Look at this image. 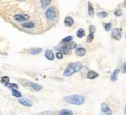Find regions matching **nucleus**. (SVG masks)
I'll use <instances>...</instances> for the list:
<instances>
[{"mask_svg": "<svg viewBox=\"0 0 126 115\" xmlns=\"http://www.w3.org/2000/svg\"><path fill=\"white\" fill-rule=\"evenodd\" d=\"M120 72V69H116V70L113 72V73H112L111 76V80L112 81H115L117 80L118 74H119Z\"/></svg>", "mask_w": 126, "mask_h": 115, "instance_id": "16", "label": "nucleus"}, {"mask_svg": "<svg viewBox=\"0 0 126 115\" xmlns=\"http://www.w3.org/2000/svg\"><path fill=\"white\" fill-rule=\"evenodd\" d=\"M98 76H99V74L97 72L93 71V70H89L87 73V78L89 79H94Z\"/></svg>", "mask_w": 126, "mask_h": 115, "instance_id": "14", "label": "nucleus"}, {"mask_svg": "<svg viewBox=\"0 0 126 115\" xmlns=\"http://www.w3.org/2000/svg\"><path fill=\"white\" fill-rule=\"evenodd\" d=\"M13 18L16 21L23 22V21H28L30 19V16L27 14H16L13 15Z\"/></svg>", "mask_w": 126, "mask_h": 115, "instance_id": "7", "label": "nucleus"}, {"mask_svg": "<svg viewBox=\"0 0 126 115\" xmlns=\"http://www.w3.org/2000/svg\"><path fill=\"white\" fill-rule=\"evenodd\" d=\"M51 1H52V0H41V7L43 9H45L48 5H49Z\"/></svg>", "mask_w": 126, "mask_h": 115, "instance_id": "20", "label": "nucleus"}, {"mask_svg": "<svg viewBox=\"0 0 126 115\" xmlns=\"http://www.w3.org/2000/svg\"><path fill=\"white\" fill-rule=\"evenodd\" d=\"M82 68V63L80 62H72L69 64L67 68L63 72L64 76H70L75 73L79 72Z\"/></svg>", "mask_w": 126, "mask_h": 115, "instance_id": "1", "label": "nucleus"}, {"mask_svg": "<svg viewBox=\"0 0 126 115\" xmlns=\"http://www.w3.org/2000/svg\"><path fill=\"white\" fill-rule=\"evenodd\" d=\"M64 23H65V25L66 26L70 27L74 24V19L72 17H69V16L66 17L65 19H64Z\"/></svg>", "mask_w": 126, "mask_h": 115, "instance_id": "12", "label": "nucleus"}, {"mask_svg": "<svg viewBox=\"0 0 126 115\" xmlns=\"http://www.w3.org/2000/svg\"><path fill=\"white\" fill-rule=\"evenodd\" d=\"M41 51H42V48H30L29 50V53L31 54H34V55L38 54Z\"/></svg>", "mask_w": 126, "mask_h": 115, "instance_id": "17", "label": "nucleus"}, {"mask_svg": "<svg viewBox=\"0 0 126 115\" xmlns=\"http://www.w3.org/2000/svg\"><path fill=\"white\" fill-rule=\"evenodd\" d=\"M122 71H123V73H126V63L124 62L123 65V68H122Z\"/></svg>", "mask_w": 126, "mask_h": 115, "instance_id": "32", "label": "nucleus"}, {"mask_svg": "<svg viewBox=\"0 0 126 115\" xmlns=\"http://www.w3.org/2000/svg\"><path fill=\"white\" fill-rule=\"evenodd\" d=\"M96 32V28L94 25H91L89 26V32L90 33H92V34H94Z\"/></svg>", "mask_w": 126, "mask_h": 115, "instance_id": "29", "label": "nucleus"}, {"mask_svg": "<svg viewBox=\"0 0 126 115\" xmlns=\"http://www.w3.org/2000/svg\"><path fill=\"white\" fill-rule=\"evenodd\" d=\"M44 56L49 61H53L55 59V54H54V53H53V51L52 50H47L45 51Z\"/></svg>", "mask_w": 126, "mask_h": 115, "instance_id": "10", "label": "nucleus"}, {"mask_svg": "<svg viewBox=\"0 0 126 115\" xmlns=\"http://www.w3.org/2000/svg\"><path fill=\"white\" fill-rule=\"evenodd\" d=\"M93 39H94V34H92V33H89V35L87 36L86 41H87L88 43H91V42L93 40Z\"/></svg>", "mask_w": 126, "mask_h": 115, "instance_id": "28", "label": "nucleus"}, {"mask_svg": "<svg viewBox=\"0 0 126 115\" xmlns=\"http://www.w3.org/2000/svg\"><path fill=\"white\" fill-rule=\"evenodd\" d=\"M24 86H27V87H30L31 88H32L33 90H35V91H39L41 90H42V86L41 84H35V83H32V82H27L26 84H24Z\"/></svg>", "mask_w": 126, "mask_h": 115, "instance_id": "9", "label": "nucleus"}, {"mask_svg": "<svg viewBox=\"0 0 126 115\" xmlns=\"http://www.w3.org/2000/svg\"><path fill=\"white\" fill-rule=\"evenodd\" d=\"M4 85H5V87H8V88H11L12 90H13V89L17 90V89L18 88V84H10V83H8V84H4Z\"/></svg>", "mask_w": 126, "mask_h": 115, "instance_id": "22", "label": "nucleus"}, {"mask_svg": "<svg viewBox=\"0 0 126 115\" xmlns=\"http://www.w3.org/2000/svg\"><path fill=\"white\" fill-rule=\"evenodd\" d=\"M56 57H57V59H62L63 57V54H62L61 52H57V53H56Z\"/></svg>", "mask_w": 126, "mask_h": 115, "instance_id": "30", "label": "nucleus"}, {"mask_svg": "<svg viewBox=\"0 0 126 115\" xmlns=\"http://www.w3.org/2000/svg\"><path fill=\"white\" fill-rule=\"evenodd\" d=\"M76 43H74V42H69V43H66V44L63 45V46H61L60 47H58L56 48V49L62 51L63 54H69L71 53V51L74 48H76Z\"/></svg>", "mask_w": 126, "mask_h": 115, "instance_id": "3", "label": "nucleus"}, {"mask_svg": "<svg viewBox=\"0 0 126 115\" xmlns=\"http://www.w3.org/2000/svg\"><path fill=\"white\" fill-rule=\"evenodd\" d=\"M21 26L23 28H26V29H32L35 26V23L34 21H26L23 23H21Z\"/></svg>", "mask_w": 126, "mask_h": 115, "instance_id": "11", "label": "nucleus"}, {"mask_svg": "<svg viewBox=\"0 0 126 115\" xmlns=\"http://www.w3.org/2000/svg\"><path fill=\"white\" fill-rule=\"evenodd\" d=\"M18 101L21 105H23L24 106H26V107H31L33 105V103L30 100H29L27 98H18Z\"/></svg>", "mask_w": 126, "mask_h": 115, "instance_id": "8", "label": "nucleus"}, {"mask_svg": "<svg viewBox=\"0 0 126 115\" xmlns=\"http://www.w3.org/2000/svg\"><path fill=\"white\" fill-rule=\"evenodd\" d=\"M88 14L90 17H93L95 14L94 9L93 8V6L90 1L88 2Z\"/></svg>", "mask_w": 126, "mask_h": 115, "instance_id": "13", "label": "nucleus"}, {"mask_svg": "<svg viewBox=\"0 0 126 115\" xmlns=\"http://www.w3.org/2000/svg\"><path fill=\"white\" fill-rule=\"evenodd\" d=\"M86 53V51L83 48H78L75 50V54L79 57H83Z\"/></svg>", "mask_w": 126, "mask_h": 115, "instance_id": "15", "label": "nucleus"}, {"mask_svg": "<svg viewBox=\"0 0 126 115\" xmlns=\"http://www.w3.org/2000/svg\"><path fill=\"white\" fill-rule=\"evenodd\" d=\"M86 34L85 30L83 29H79L77 32V37L78 38H83Z\"/></svg>", "mask_w": 126, "mask_h": 115, "instance_id": "18", "label": "nucleus"}, {"mask_svg": "<svg viewBox=\"0 0 126 115\" xmlns=\"http://www.w3.org/2000/svg\"><path fill=\"white\" fill-rule=\"evenodd\" d=\"M1 83L4 84H8L10 83V78L7 76H3L1 79Z\"/></svg>", "mask_w": 126, "mask_h": 115, "instance_id": "23", "label": "nucleus"}, {"mask_svg": "<svg viewBox=\"0 0 126 115\" xmlns=\"http://www.w3.org/2000/svg\"><path fill=\"white\" fill-rule=\"evenodd\" d=\"M45 15L49 21H55L57 17V12L55 8L54 7H50L49 8H48L45 12Z\"/></svg>", "mask_w": 126, "mask_h": 115, "instance_id": "4", "label": "nucleus"}, {"mask_svg": "<svg viewBox=\"0 0 126 115\" xmlns=\"http://www.w3.org/2000/svg\"><path fill=\"white\" fill-rule=\"evenodd\" d=\"M113 112L111 109L110 107L106 104V103H102L101 104V115H112Z\"/></svg>", "mask_w": 126, "mask_h": 115, "instance_id": "6", "label": "nucleus"}, {"mask_svg": "<svg viewBox=\"0 0 126 115\" xmlns=\"http://www.w3.org/2000/svg\"><path fill=\"white\" fill-rule=\"evenodd\" d=\"M97 15L98 17H100V18H106V17H107L108 13H107L106 12H105V11H102V12H98Z\"/></svg>", "mask_w": 126, "mask_h": 115, "instance_id": "27", "label": "nucleus"}, {"mask_svg": "<svg viewBox=\"0 0 126 115\" xmlns=\"http://www.w3.org/2000/svg\"><path fill=\"white\" fill-rule=\"evenodd\" d=\"M12 95L16 98H21V93L19 91H18L17 90H14V89L12 90Z\"/></svg>", "mask_w": 126, "mask_h": 115, "instance_id": "21", "label": "nucleus"}, {"mask_svg": "<svg viewBox=\"0 0 126 115\" xmlns=\"http://www.w3.org/2000/svg\"><path fill=\"white\" fill-rule=\"evenodd\" d=\"M63 100L70 104H73V105H76V106H81L85 102V98L83 96L79 95H69V96L65 97L63 98Z\"/></svg>", "mask_w": 126, "mask_h": 115, "instance_id": "2", "label": "nucleus"}, {"mask_svg": "<svg viewBox=\"0 0 126 115\" xmlns=\"http://www.w3.org/2000/svg\"><path fill=\"white\" fill-rule=\"evenodd\" d=\"M38 115H56L55 113L52 111H44L40 112Z\"/></svg>", "mask_w": 126, "mask_h": 115, "instance_id": "24", "label": "nucleus"}, {"mask_svg": "<svg viewBox=\"0 0 126 115\" xmlns=\"http://www.w3.org/2000/svg\"><path fill=\"white\" fill-rule=\"evenodd\" d=\"M72 36H68V37H66L65 38H63V40H62V43H69V42H71L72 41Z\"/></svg>", "mask_w": 126, "mask_h": 115, "instance_id": "25", "label": "nucleus"}, {"mask_svg": "<svg viewBox=\"0 0 126 115\" xmlns=\"http://www.w3.org/2000/svg\"><path fill=\"white\" fill-rule=\"evenodd\" d=\"M123 36V32H122V28H114L112 29L111 32V37L117 40H120Z\"/></svg>", "mask_w": 126, "mask_h": 115, "instance_id": "5", "label": "nucleus"}, {"mask_svg": "<svg viewBox=\"0 0 126 115\" xmlns=\"http://www.w3.org/2000/svg\"><path fill=\"white\" fill-rule=\"evenodd\" d=\"M111 27H112V24L111 23H106L105 25H104V28H105V30L109 32L111 29Z\"/></svg>", "mask_w": 126, "mask_h": 115, "instance_id": "26", "label": "nucleus"}, {"mask_svg": "<svg viewBox=\"0 0 126 115\" xmlns=\"http://www.w3.org/2000/svg\"><path fill=\"white\" fill-rule=\"evenodd\" d=\"M122 14H123V12H122V11H121L120 10H116L115 12H114V15H115L116 16H117V17L122 15Z\"/></svg>", "mask_w": 126, "mask_h": 115, "instance_id": "31", "label": "nucleus"}, {"mask_svg": "<svg viewBox=\"0 0 126 115\" xmlns=\"http://www.w3.org/2000/svg\"><path fill=\"white\" fill-rule=\"evenodd\" d=\"M59 115H73V112L71 110H69V109H62L60 112Z\"/></svg>", "mask_w": 126, "mask_h": 115, "instance_id": "19", "label": "nucleus"}]
</instances>
